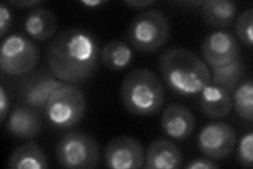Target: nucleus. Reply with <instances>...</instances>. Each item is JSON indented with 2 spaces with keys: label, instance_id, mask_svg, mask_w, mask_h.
<instances>
[{
  "label": "nucleus",
  "instance_id": "nucleus-1",
  "mask_svg": "<svg viewBox=\"0 0 253 169\" xmlns=\"http://www.w3.org/2000/svg\"><path fill=\"white\" fill-rule=\"evenodd\" d=\"M98 44L91 32L69 28L49 46L46 63L51 74L60 82L77 85L90 79L97 67Z\"/></svg>",
  "mask_w": 253,
  "mask_h": 169
},
{
  "label": "nucleus",
  "instance_id": "nucleus-2",
  "mask_svg": "<svg viewBox=\"0 0 253 169\" xmlns=\"http://www.w3.org/2000/svg\"><path fill=\"white\" fill-rule=\"evenodd\" d=\"M163 79L170 89L181 96L199 95L210 84L211 73L205 61L186 48H171L158 58Z\"/></svg>",
  "mask_w": 253,
  "mask_h": 169
},
{
  "label": "nucleus",
  "instance_id": "nucleus-3",
  "mask_svg": "<svg viewBox=\"0 0 253 169\" xmlns=\"http://www.w3.org/2000/svg\"><path fill=\"white\" fill-rule=\"evenodd\" d=\"M125 109L137 116L157 113L165 103V89L158 76L148 69H135L126 74L121 86Z\"/></svg>",
  "mask_w": 253,
  "mask_h": 169
},
{
  "label": "nucleus",
  "instance_id": "nucleus-4",
  "mask_svg": "<svg viewBox=\"0 0 253 169\" xmlns=\"http://www.w3.org/2000/svg\"><path fill=\"white\" fill-rule=\"evenodd\" d=\"M170 34L169 21L156 10L138 14L126 31V38L134 49L142 53H153L166 44Z\"/></svg>",
  "mask_w": 253,
  "mask_h": 169
},
{
  "label": "nucleus",
  "instance_id": "nucleus-5",
  "mask_svg": "<svg viewBox=\"0 0 253 169\" xmlns=\"http://www.w3.org/2000/svg\"><path fill=\"white\" fill-rule=\"evenodd\" d=\"M85 109L84 92L74 85L63 84L51 95L44 110L52 126L58 129H68L81 122Z\"/></svg>",
  "mask_w": 253,
  "mask_h": 169
},
{
  "label": "nucleus",
  "instance_id": "nucleus-6",
  "mask_svg": "<svg viewBox=\"0 0 253 169\" xmlns=\"http://www.w3.org/2000/svg\"><path fill=\"white\" fill-rule=\"evenodd\" d=\"M60 166L68 169H91L100 161L98 142L88 133L73 131L63 135L56 146Z\"/></svg>",
  "mask_w": 253,
  "mask_h": 169
},
{
  "label": "nucleus",
  "instance_id": "nucleus-7",
  "mask_svg": "<svg viewBox=\"0 0 253 169\" xmlns=\"http://www.w3.org/2000/svg\"><path fill=\"white\" fill-rule=\"evenodd\" d=\"M41 58L38 46L21 34L7 36L1 44L0 67L3 73L23 76L33 72Z\"/></svg>",
  "mask_w": 253,
  "mask_h": 169
},
{
  "label": "nucleus",
  "instance_id": "nucleus-8",
  "mask_svg": "<svg viewBox=\"0 0 253 169\" xmlns=\"http://www.w3.org/2000/svg\"><path fill=\"white\" fill-rule=\"evenodd\" d=\"M63 84L59 79L44 71H36L23 75L18 90L20 99L26 106L38 111L45 109L51 95Z\"/></svg>",
  "mask_w": 253,
  "mask_h": 169
},
{
  "label": "nucleus",
  "instance_id": "nucleus-9",
  "mask_svg": "<svg viewBox=\"0 0 253 169\" xmlns=\"http://www.w3.org/2000/svg\"><path fill=\"white\" fill-rule=\"evenodd\" d=\"M145 150L140 142L130 136L111 140L105 148L104 160L108 168L138 169L144 167Z\"/></svg>",
  "mask_w": 253,
  "mask_h": 169
},
{
  "label": "nucleus",
  "instance_id": "nucleus-10",
  "mask_svg": "<svg viewBox=\"0 0 253 169\" xmlns=\"http://www.w3.org/2000/svg\"><path fill=\"white\" fill-rule=\"evenodd\" d=\"M200 150L211 160H221L231 155L236 144L233 128L226 123L206 125L199 134Z\"/></svg>",
  "mask_w": 253,
  "mask_h": 169
},
{
  "label": "nucleus",
  "instance_id": "nucleus-11",
  "mask_svg": "<svg viewBox=\"0 0 253 169\" xmlns=\"http://www.w3.org/2000/svg\"><path fill=\"white\" fill-rule=\"evenodd\" d=\"M201 53L209 67H221L239 57L240 47L231 33L215 31L204 39Z\"/></svg>",
  "mask_w": 253,
  "mask_h": 169
},
{
  "label": "nucleus",
  "instance_id": "nucleus-12",
  "mask_svg": "<svg viewBox=\"0 0 253 169\" xmlns=\"http://www.w3.org/2000/svg\"><path fill=\"white\" fill-rule=\"evenodd\" d=\"M161 126L163 131L174 140H186L195 128L192 112L183 105L171 104L163 112Z\"/></svg>",
  "mask_w": 253,
  "mask_h": 169
},
{
  "label": "nucleus",
  "instance_id": "nucleus-13",
  "mask_svg": "<svg viewBox=\"0 0 253 169\" xmlns=\"http://www.w3.org/2000/svg\"><path fill=\"white\" fill-rule=\"evenodd\" d=\"M6 129L16 139H33L42 130V119L38 110L21 105L11 112Z\"/></svg>",
  "mask_w": 253,
  "mask_h": 169
},
{
  "label": "nucleus",
  "instance_id": "nucleus-14",
  "mask_svg": "<svg viewBox=\"0 0 253 169\" xmlns=\"http://www.w3.org/2000/svg\"><path fill=\"white\" fill-rule=\"evenodd\" d=\"M183 164V152L169 140L157 139L149 145L145 156L146 169H176Z\"/></svg>",
  "mask_w": 253,
  "mask_h": 169
},
{
  "label": "nucleus",
  "instance_id": "nucleus-15",
  "mask_svg": "<svg viewBox=\"0 0 253 169\" xmlns=\"http://www.w3.org/2000/svg\"><path fill=\"white\" fill-rule=\"evenodd\" d=\"M200 108L210 118H225L232 110V98L226 90L209 84L200 93Z\"/></svg>",
  "mask_w": 253,
  "mask_h": 169
},
{
  "label": "nucleus",
  "instance_id": "nucleus-16",
  "mask_svg": "<svg viewBox=\"0 0 253 169\" xmlns=\"http://www.w3.org/2000/svg\"><path fill=\"white\" fill-rule=\"evenodd\" d=\"M23 26L29 36L38 42H44L56 33L57 18L49 9L35 7L27 16Z\"/></svg>",
  "mask_w": 253,
  "mask_h": 169
},
{
  "label": "nucleus",
  "instance_id": "nucleus-17",
  "mask_svg": "<svg viewBox=\"0 0 253 169\" xmlns=\"http://www.w3.org/2000/svg\"><path fill=\"white\" fill-rule=\"evenodd\" d=\"M200 9L204 21L219 29L230 26L237 13V5L229 0H206L202 1Z\"/></svg>",
  "mask_w": 253,
  "mask_h": 169
},
{
  "label": "nucleus",
  "instance_id": "nucleus-18",
  "mask_svg": "<svg viewBox=\"0 0 253 169\" xmlns=\"http://www.w3.org/2000/svg\"><path fill=\"white\" fill-rule=\"evenodd\" d=\"M10 169H45L49 161L44 151L35 143H28L16 148L7 161Z\"/></svg>",
  "mask_w": 253,
  "mask_h": 169
},
{
  "label": "nucleus",
  "instance_id": "nucleus-19",
  "mask_svg": "<svg viewBox=\"0 0 253 169\" xmlns=\"http://www.w3.org/2000/svg\"><path fill=\"white\" fill-rule=\"evenodd\" d=\"M100 57L106 68L113 71H122L131 63L133 51L126 43L114 39L102 47Z\"/></svg>",
  "mask_w": 253,
  "mask_h": 169
},
{
  "label": "nucleus",
  "instance_id": "nucleus-20",
  "mask_svg": "<svg viewBox=\"0 0 253 169\" xmlns=\"http://www.w3.org/2000/svg\"><path fill=\"white\" fill-rule=\"evenodd\" d=\"M210 68L212 71L211 85L219 87L229 93L234 91L244 75V63L240 56L225 66Z\"/></svg>",
  "mask_w": 253,
  "mask_h": 169
},
{
  "label": "nucleus",
  "instance_id": "nucleus-21",
  "mask_svg": "<svg viewBox=\"0 0 253 169\" xmlns=\"http://www.w3.org/2000/svg\"><path fill=\"white\" fill-rule=\"evenodd\" d=\"M232 107L239 116L247 122L253 120V80L248 78L239 84L232 96Z\"/></svg>",
  "mask_w": 253,
  "mask_h": 169
},
{
  "label": "nucleus",
  "instance_id": "nucleus-22",
  "mask_svg": "<svg viewBox=\"0 0 253 169\" xmlns=\"http://www.w3.org/2000/svg\"><path fill=\"white\" fill-rule=\"evenodd\" d=\"M235 32L241 42L248 47L253 45V9L245 11L236 20Z\"/></svg>",
  "mask_w": 253,
  "mask_h": 169
},
{
  "label": "nucleus",
  "instance_id": "nucleus-23",
  "mask_svg": "<svg viewBox=\"0 0 253 169\" xmlns=\"http://www.w3.org/2000/svg\"><path fill=\"white\" fill-rule=\"evenodd\" d=\"M237 158L240 164L245 168H252L253 165V132L249 131L245 134L237 150Z\"/></svg>",
  "mask_w": 253,
  "mask_h": 169
},
{
  "label": "nucleus",
  "instance_id": "nucleus-24",
  "mask_svg": "<svg viewBox=\"0 0 253 169\" xmlns=\"http://www.w3.org/2000/svg\"><path fill=\"white\" fill-rule=\"evenodd\" d=\"M13 19L11 10L5 3L0 4V37L3 38L9 31Z\"/></svg>",
  "mask_w": 253,
  "mask_h": 169
},
{
  "label": "nucleus",
  "instance_id": "nucleus-25",
  "mask_svg": "<svg viewBox=\"0 0 253 169\" xmlns=\"http://www.w3.org/2000/svg\"><path fill=\"white\" fill-rule=\"evenodd\" d=\"M218 167L219 165L209 158L194 159L192 161H190V162L186 165L187 169H215Z\"/></svg>",
  "mask_w": 253,
  "mask_h": 169
},
{
  "label": "nucleus",
  "instance_id": "nucleus-26",
  "mask_svg": "<svg viewBox=\"0 0 253 169\" xmlns=\"http://www.w3.org/2000/svg\"><path fill=\"white\" fill-rule=\"evenodd\" d=\"M10 103H9V96L4 89V86H0V120L3 122L5 119L7 113H9Z\"/></svg>",
  "mask_w": 253,
  "mask_h": 169
},
{
  "label": "nucleus",
  "instance_id": "nucleus-27",
  "mask_svg": "<svg viewBox=\"0 0 253 169\" xmlns=\"http://www.w3.org/2000/svg\"><path fill=\"white\" fill-rule=\"evenodd\" d=\"M156 1L154 0H126L125 4L130 6L131 9H147V7L151 6Z\"/></svg>",
  "mask_w": 253,
  "mask_h": 169
},
{
  "label": "nucleus",
  "instance_id": "nucleus-28",
  "mask_svg": "<svg viewBox=\"0 0 253 169\" xmlns=\"http://www.w3.org/2000/svg\"><path fill=\"white\" fill-rule=\"evenodd\" d=\"M10 4L21 7V9H31V7H35L39 4H42V1H39V0H20V1H15V0H11L9 1Z\"/></svg>",
  "mask_w": 253,
  "mask_h": 169
},
{
  "label": "nucleus",
  "instance_id": "nucleus-29",
  "mask_svg": "<svg viewBox=\"0 0 253 169\" xmlns=\"http://www.w3.org/2000/svg\"><path fill=\"white\" fill-rule=\"evenodd\" d=\"M81 3L88 9H96V7L106 3L105 0H82Z\"/></svg>",
  "mask_w": 253,
  "mask_h": 169
}]
</instances>
